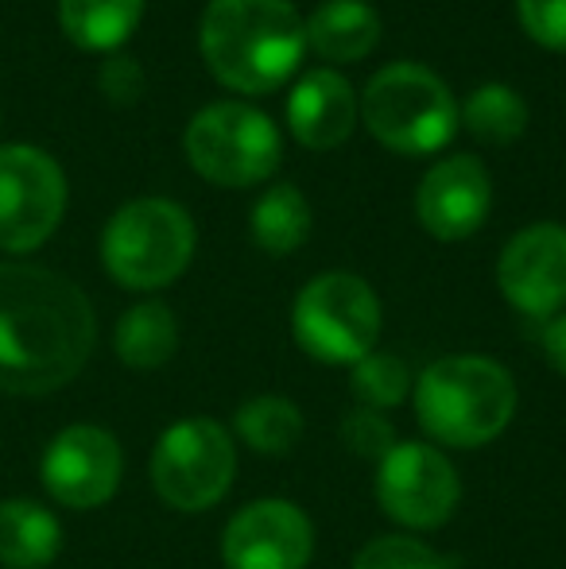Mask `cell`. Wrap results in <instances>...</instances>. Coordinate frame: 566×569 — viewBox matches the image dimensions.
<instances>
[{"instance_id":"cell-27","label":"cell","mask_w":566,"mask_h":569,"mask_svg":"<svg viewBox=\"0 0 566 569\" xmlns=\"http://www.w3.org/2000/svg\"><path fill=\"white\" fill-rule=\"evenodd\" d=\"M98 86L113 106H137L143 98V67L132 59V54L113 51V54H106V62H101Z\"/></svg>"},{"instance_id":"cell-11","label":"cell","mask_w":566,"mask_h":569,"mask_svg":"<svg viewBox=\"0 0 566 569\" xmlns=\"http://www.w3.org/2000/svg\"><path fill=\"white\" fill-rule=\"evenodd\" d=\"M125 477V450L113 430L93 427V422H75L62 427L47 442L43 461H39V480L47 496L70 511L106 508L117 496Z\"/></svg>"},{"instance_id":"cell-16","label":"cell","mask_w":566,"mask_h":569,"mask_svg":"<svg viewBox=\"0 0 566 569\" xmlns=\"http://www.w3.org/2000/svg\"><path fill=\"white\" fill-rule=\"evenodd\" d=\"M307 47L334 67H349L377 51L385 23L369 0H326L307 16Z\"/></svg>"},{"instance_id":"cell-15","label":"cell","mask_w":566,"mask_h":569,"mask_svg":"<svg viewBox=\"0 0 566 569\" xmlns=\"http://www.w3.org/2000/svg\"><path fill=\"white\" fill-rule=\"evenodd\" d=\"M361 120V93L341 70L318 67L287 93V128L310 151H334L354 136Z\"/></svg>"},{"instance_id":"cell-4","label":"cell","mask_w":566,"mask_h":569,"mask_svg":"<svg viewBox=\"0 0 566 569\" xmlns=\"http://www.w3.org/2000/svg\"><path fill=\"white\" fill-rule=\"evenodd\" d=\"M198 248L195 218L171 198H132L101 232V268L125 291H163L190 268Z\"/></svg>"},{"instance_id":"cell-13","label":"cell","mask_w":566,"mask_h":569,"mask_svg":"<svg viewBox=\"0 0 566 569\" xmlns=\"http://www.w3.org/2000/svg\"><path fill=\"white\" fill-rule=\"evenodd\" d=\"M497 287L524 318H547L566 310V226L536 221L520 229L497 256Z\"/></svg>"},{"instance_id":"cell-3","label":"cell","mask_w":566,"mask_h":569,"mask_svg":"<svg viewBox=\"0 0 566 569\" xmlns=\"http://www.w3.org/2000/svg\"><path fill=\"white\" fill-rule=\"evenodd\" d=\"M416 419L438 450H481L497 442L516 415V380L500 360L454 352L416 376Z\"/></svg>"},{"instance_id":"cell-6","label":"cell","mask_w":566,"mask_h":569,"mask_svg":"<svg viewBox=\"0 0 566 569\" xmlns=\"http://www.w3.org/2000/svg\"><path fill=\"white\" fill-rule=\"evenodd\" d=\"M385 330V310L369 279L354 271H322L291 302L295 345L318 365L354 368L369 357Z\"/></svg>"},{"instance_id":"cell-2","label":"cell","mask_w":566,"mask_h":569,"mask_svg":"<svg viewBox=\"0 0 566 569\" xmlns=\"http://www.w3.org/2000/svg\"><path fill=\"white\" fill-rule=\"evenodd\" d=\"M210 74L237 93H272L307 54V23L291 0H210L198 23Z\"/></svg>"},{"instance_id":"cell-25","label":"cell","mask_w":566,"mask_h":569,"mask_svg":"<svg viewBox=\"0 0 566 569\" xmlns=\"http://www.w3.org/2000/svg\"><path fill=\"white\" fill-rule=\"evenodd\" d=\"M341 442H346L349 453L365 457V461H380L400 438H396V427L388 415L357 407V411H349L346 419H341Z\"/></svg>"},{"instance_id":"cell-12","label":"cell","mask_w":566,"mask_h":569,"mask_svg":"<svg viewBox=\"0 0 566 569\" xmlns=\"http://www.w3.org/2000/svg\"><path fill=\"white\" fill-rule=\"evenodd\" d=\"M315 558V523L291 500L265 496L237 511L221 531L226 569H307Z\"/></svg>"},{"instance_id":"cell-5","label":"cell","mask_w":566,"mask_h":569,"mask_svg":"<svg viewBox=\"0 0 566 569\" xmlns=\"http://www.w3.org/2000/svg\"><path fill=\"white\" fill-rule=\"evenodd\" d=\"M361 120L373 140L396 156H435L458 132L450 86L419 62H388L365 82Z\"/></svg>"},{"instance_id":"cell-19","label":"cell","mask_w":566,"mask_h":569,"mask_svg":"<svg viewBox=\"0 0 566 569\" xmlns=\"http://www.w3.org/2000/svg\"><path fill=\"white\" fill-rule=\"evenodd\" d=\"M143 0H59L62 36L90 54H113L140 28Z\"/></svg>"},{"instance_id":"cell-21","label":"cell","mask_w":566,"mask_h":569,"mask_svg":"<svg viewBox=\"0 0 566 569\" xmlns=\"http://www.w3.org/2000/svg\"><path fill=\"white\" fill-rule=\"evenodd\" d=\"M302 430H307V419H302L299 403L284 396H252L234 415V435L252 453L265 457L291 453L302 442Z\"/></svg>"},{"instance_id":"cell-7","label":"cell","mask_w":566,"mask_h":569,"mask_svg":"<svg viewBox=\"0 0 566 569\" xmlns=\"http://www.w3.org/2000/svg\"><path fill=\"white\" fill-rule=\"evenodd\" d=\"M182 151L206 182L245 190L280 171L284 136L272 117L245 101H214L190 117Z\"/></svg>"},{"instance_id":"cell-17","label":"cell","mask_w":566,"mask_h":569,"mask_svg":"<svg viewBox=\"0 0 566 569\" xmlns=\"http://www.w3.org/2000/svg\"><path fill=\"white\" fill-rule=\"evenodd\" d=\"M62 555V523L47 503L31 496L0 500V566L47 569Z\"/></svg>"},{"instance_id":"cell-10","label":"cell","mask_w":566,"mask_h":569,"mask_svg":"<svg viewBox=\"0 0 566 569\" xmlns=\"http://www.w3.org/2000/svg\"><path fill=\"white\" fill-rule=\"evenodd\" d=\"M377 503L408 531H438L461 503V480L446 450L430 442H396L377 461Z\"/></svg>"},{"instance_id":"cell-1","label":"cell","mask_w":566,"mask_h":569,"mask_svg":"<svg viewBox=\"0 0 566 569\" xmlns=\"http://www.w3.org/2000/svg\"><path fill=\"white\" fill-rule=\"evenodd\" d=\"M98 315L75 279L39 263H0V391L51 396L82 376Z\"/></svg>"},{"instance_id":"cell-28","label":"cell","mask_w":566,"mask_h":569,"mask_svg":"<svg viewBox=\"0 0 566 569\" xmlns=\"http://www.w3.org/2000/svg\"><path fill=\"white\" fill-rule=\"evenodd\" d=\"M539 345H544V357L547 365L566 380V310L544 322V333H539Z\"/></svg>"},{"instance_id":"cell-9","label":"cell","mask_w":566,"mask_h":569,"mask_svg":"<svg viewBox=\"0 0 566 569\" xmlns=\"http://www.w3.org/2000/svg\"><path fill=\"white\" fill-rule=\"evenodd\" d=\"M67 213V174L36 143H0V248L28 256L43 248Z\"/></svg>"},{"instance_id":"cell-26","label":"cell","mask_w":566,"mask_h":569,"mask_svg":"<svg viewBox=\"0 0 566 569\" xmlns=\"http://www.w3.org/2000/svg\"><path fill=\"white\" fill-rule=\"evenodd\" d=\"M516 16L532 43L566 54V0H516Z\"/></svg>"},{"instance_id":"cell-24","label":"cell","mask_w":566,"mask_h":569,"mask_svg":"<svg viewBox=\"0 0 566 569\" xmlns=\"http://www.w3.org/2000/svg\"><path fill=\"white\" fill-rule=\"evenodd\" d=\"M354 569H450V562L416 535H380L357 550Z\"/></svg>"},{"instance_id":"cell-14","label":"cell","mask_w":566,"mask_h":569,"mask_svg":"<svg viewBox=\"0 0 566 569\" xmlns=\"http://www.w3.org/2000/svg\"><path fill=\"white\" fill-rule=\"evenodd\" d=\"M493 210L489 167L477 156H446L419 179L416 218L435 240H466L485 226Z\"/></svg>"},{"instance_id":"cell-22","label":"cell","mask_w":566,"mask_h":569,"mask_svg":"<svg viewBox=\"0 0 566 569\" xmlns=\"http://www.w3.org/2000/svg\"><path fill=\"white\" fill-rule=\"evenodd\" d=\"M528 101L505 82H485L469 93L458 106V124L466 128L474 140L493 143V148H505L516 143L528 132Z\"/></svg>"},{"instance_id":"cell-18","label":"cell","mask_w":566,"mask_h":569,"mask_svg":"<svg viewBox=\"0 0 566 569\" xmlns=\"http://www.w3.org/2000/svg\"><path fill=\"white\" fill-rule=\"evenodd\" d=\"M179 349V322L175 310L159 299H143L117 318L113 352L132 372H156Z\"/></svg>"},{"instance_id":"cell-23","label":"cell","mask_w":566,"mask_h":569,"mask_svg":"<svg viewBox=\"0 0 566 569\" xmlns=\"http://www.w3.org/2000/svg\"><path fill=\"white\" fill-rule=\"evenodd\" d=\"M411 388H416V376L396 352L373 349L369 357H361L349 368V391L369 411H396V407H404L411 399Z\"/></svg>"},{"instance_id":"cell-8","label":"cell","mask_w":566,"mask_h":569,"mask_svg":"<svg viewBox=\"0 0 566 569\" xmlns=\"http://www.w3.org/2000/svg\"><path fill=\"white\" fill-rule=\"evenodd\" d=\"M151 488L175 511H210L229 496L237 477V442L218 419H179L151 450Z\"/></svg>"},{"instance_id":"cell-20","label":"cell","mask_w":566,"mask_h":569,"mask_svg":"<svg viewBox=\"0 0 566 569\" xmlns=\"http://www.w3.org/2000/svg\"><path fill=\"white\" fill-rule=\"evenodd\" d=\"M310 229H315V213H310L307 194L295 182H272L249 213L252 244L268 256L299 252L310 240Z\"/></svg>"}]
</instances>
